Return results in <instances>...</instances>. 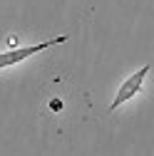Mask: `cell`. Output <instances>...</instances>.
<instances>
[{
    "label": "cell",
    "instance_id": "1",
    "mask_svg": "<svg viewBox=\"0 0 154 156\" xmlns=\"http://www.w3.org/2000/svg\"><path fill=\"white\" fill-rule=\"evenodd\" d=\"M67 40V35H57V37H50L45 42H37V45H28V47H15V50H8V52H0V69H8V67H15L25 60H30L32 55L42 52L47 47H55V45H62Z\"/></svg>",
    "mask_w": 154,
    "mask_h": 156
},
{
    "label": "cell",
    "instance_id": "2",
    "mask_svg": "<svg viewBox=\"0 0 154 156\" xmlns=\"http://www.w3.org/2000/svg\"><path fill=\"white\" fill-rule=\"evenodd\" d=\"M152 72V62L149 65H144V67H139L134 74H129L127 80L119 84V89H117V94H114V99L109 102V112H117L124 102H129L132 97H137L139 94V89H142V84H144V77Z\"/></svg>",
    "mask_w": 154,
    "mask_h": 156
}]
</instances>
